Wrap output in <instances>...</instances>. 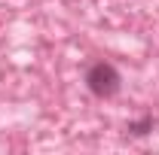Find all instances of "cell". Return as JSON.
<instances>
[{"mask_svg": "<svg viewBox=\"0 0 159 155\" xmlns=\"http://www.w3.org/2000/svg\"><path fill=\"white\" fill-rule=\"evenodd\" d=\"M83 79H86V88L95 97H113L119 91V85H122V76H119V70L110 61H95V64H89Z\"/></svg>", "mask_w": 159, "mask_h": 155, "instance_id": "obj_1", "label": "cell"}, {"mask_svg": "<svg viewBox=\"0 0 159 155\" xmlns=\"http://www.w3.org/2000/svg\"><path fill=\"white\" fill-rule=\"evenodd\" d=\"M153 128H156V119L150 116V113H147V116H141V119H135V122H129V125H125V131H129V134H135V137H147V134H150V131H153Z\"/></svg>", "mask_w": 159, "mask_h": 155, "instance_id": "obj_2", "label": "cell"}]
</instances>
